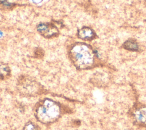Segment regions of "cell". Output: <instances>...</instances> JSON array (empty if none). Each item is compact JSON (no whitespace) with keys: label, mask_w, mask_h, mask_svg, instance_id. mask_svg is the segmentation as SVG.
Returning <instances> with one entry per match:
<instances>
[{"label":"cell","mask_w":146,"mask_h":130,"mask_svg":"<svg viewBox=\"0 0 146 130\" xmlns=\"http://www.w3.org/2000/svg\"><path fill=\"white\" fill-rule=\"evenodd\" d=\"M69 56L72 63L80 69L90 67L93 63L94 54L90 47L82 43L72 45L69 51Z\"/></svg>","instance_id":"6da1fadb"},{"label":"cell","mask_w":146,"mask_h":130,"mask_svg":"<svg viewBox=\"0 0 146 130\" xmlns=\"http://www.w3.org/2000/svg\"><path fill=\"white\" fill-rule=\"evenodd\" d=\"M60 115V108L59 105L49 99H46L39 103L35 109L36 119L45 124L56 121Z\"/></svg>","instance_id":"7a4b0ae2"},{"label":"cell","mask_w":146,"mask_h":130,"mask_svg":"<svg viewBox=\"0 0 146 130\" xmlns=\"http://www.w3.org/2000/svg\"><path fill=\"white\" fill-rule=\"evenodd\" d=\"M17 88L18 92L27 97L35 96L41 94L43 88L42 86L30 76H22L18 79Z\"/></svg>","instance_id":"3957f363"},{"label":"cell","mask_w":146,"mask_h":130,"mask_svg":"<svg viewBox=\"0 0 146 130\" xmlns=\"http://www.w3.org/2000/svg\"><path fill=\"white\" fill-rule=\"evenodd\" d=\"M38 33L46 38H51L56 36L59 33V30L56 26L52 23H40L37 26Z\"/></svg>","instance_id":"277c9868"},{"label":"cell","mask_w":146,"mask_h":130,"mask_svg":"<svg viewBox=\"0 0 146 130\" xmlns=\"http://www.w3.org/2000/svg\"><path fill=\"white\" fill-rule=\"evenodd\" d=\"M78 35L82 39L91 40L94 37V32L90 28L83 27L78 31Z\"/></svg>","instance_id":"5b68a950"},{"label":"cell","mask_w":146,"mask_h":130,"mask_svg":"<svg viewBox=\"0 0 146 130\" xmlns=\"http://www.w3.org/2000/svg\"><path fill=\"white\" fill-rule=\"evenodd\" d=\"M11 75V70L8 64L0 62V80L7 79Z\"/></svg>","instance_id":"8992f818"},{"label":"cell","mask_w":146,"mask_h":130,"mask_svg":"<svg viewBox=\"0 0 146 130\" xmlns=\"http://www.w3.org/2000/svg\"><path fill=\"white\" fill-rule=\"evenodd\" d=\"M136 119L139 121L146 124V108L141 109L137 111Z\"/></svg>","instance_id":"52a82bcc"},{"label":"cell","mask_w":146,"mask_h":130,"mask_svg":"<svg viewBox=\"0 0 146 130\" xmlns=\"http://www.w3.org/2000/svg\"><path fill=\"white\" fill-rule=\"evenodd\" d=\"M124 47L129 50H137L138 48L137 43L132 40L127 41L124 44Z\"/></svg>","instance_id":"ba28073f"},{"label":"cell","mask_w":146,"mask_h":130,"mask_svg":"<svg viewBox=\"0 0 146 130\" xmlns=\"http://www.w3.org/2000/svg\"><path fill=\"white\" fill-rule=\"evenodd\" d=\"M15 5L9 2L6 0L0 1V8L2 9H10L14 7Z\"/></svg>","instance_id":"9c48e42d"},{"label":"cell","mask_w":146,"mask_h":130,"mask_svg":"<svg viewBox=\"0 0 146 130\" xmlns=\"http://www.w3.org/2000/svg\"><path fill=\"white\" fill-rule=\"evenodd\" d=\"M23 130H39V128L34 123L29 122L25 125Z\"/></svg>","instance_id":"30bf717a"},{"label":"cell","mask_w":146,"mask_h":130,"mask_svg":"<svg viewBox=\"0 0 146 130\" xmlns=\"http://www.w3.org/2000/svg\"><path fill=\"white\" fill-rule=\"evenodd\" d=\"M2 36V32L0 31V38H1Z\"/></svg>","instance_id":"8fae6325"}]
</instances>
